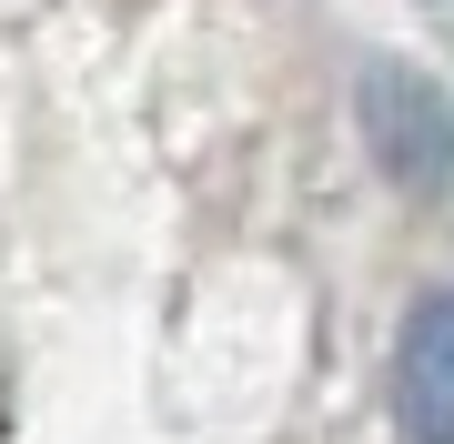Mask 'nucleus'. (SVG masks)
Instances as JSON below:
<instances>
[{"mask_svg": "<svg viewBox=\"0 0 454 444\" xmlns=\"http://www.w3.org/2000/svg\"><path fill=\"white\" fill-rule=\"evenodd\" d=\"M354 121H364V152L384 162L394 192H444L454 182V101L404 61H364L354 82Z\"/></svg>", "mask_w": 454, "mask_h": 444, "instance_id": "nucleus-1", "label": "nucleus"}, {"mask_svg": "<svg viewBox=\"0 0 454 444\" xmlns=\"http://www.w3.org/2000/svg\"><path fill=\"white\" fill-rule=\"evenodd\" d=\"M394 425L404 444H454V293H424L394 333Z\"/></svg>", "mask_w": 454, "mask_h": 444, "instance_id": "nucleus-2", "label": "nucleus"}, {"mask_svg": "<svg viewBox=\"0 0 454 444\" xmlns=\"http://www.w3.org/2000/svg\"><path fill=\"white\" fill-rule=\"evenodd\" d=\"M0 414H11V404H0Z\"/></svg>", "mask_w": 454, "mask_h": 444, "instance_id": "nucleus-3", "label": "nucleus"}]
</instances>
